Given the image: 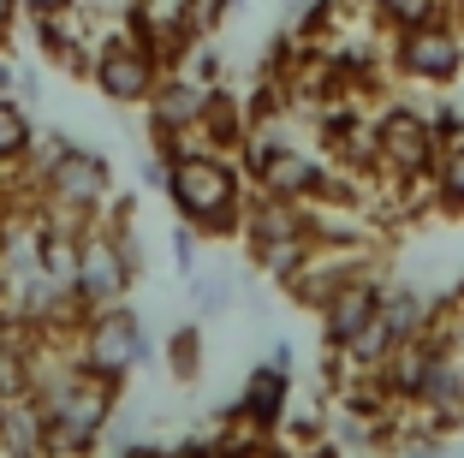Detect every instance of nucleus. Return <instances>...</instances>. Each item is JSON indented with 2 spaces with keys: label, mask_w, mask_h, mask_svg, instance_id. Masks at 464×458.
Here are the masks:
<instances>
[{
  "label": "nucleus",
  "mask_w": 464,
  "mask_h": 458,
  "mask_svg": "<svg viewBox=\"0 0 464 458\" xmlns=\"http://www.w3.org/2000/svg\"><path fill=\"white\" fill-rule=\"evenodd\" d=\"M382 292H387V274L375 268V262H369V268H357L352 280H345L340 292L315 310V322H322V351H340L345 339L369 322V316L382 310Z\"/></svg>",
  "instance_id": "7"
},
{
  "label": "nucleus",
  "mask_w": 464,
  "mask_h": 458,
  "mask_svg": "<svg viewBox=\"0 0 464 458\" xmlns=\"http://www.w3.org/2000/svg\"><path fill=\"white\" fill-rule=\"evenodd\" d=\"M435 197H440V215H464V143L440 149V167H435Z\"/></svg>",
  "instance_id": "12"
},
{
  "label": "nucleus",
  "mask_w": 464,
  "mask_h": 458,
  "mask_svg": "<svg viewBox=\"0 0 464 458\" xmlns=\"http://www.w3.org/2000/svg\"><path fill=\"white\" fill-rule=\"evenodd\" d=\"M197 244H203V232L179 220V227H173V262H179V274H197Z\"/></svg>",
  "instance_id": "13"
},
{
  "label": "nucleus",
  "mask_w": 464,
  "mask_h": 458,
  "mask_svg": "<svg viewBox=\"0 0 464 458\" xmlns=\"http://www.w3.org/2000/svg\"><path fill=\"white\" fill-rule=\"evenodd\" d=\"M459 304H464V292H459ZM459 334H464V316H459Z\"/></svg>",
  "instance_id": "17"
},
{
  "label": "nucleus",
  "mask_w": 464,
  "mask_h": 458,
  "mask_svg": "<svg viewBox=\"0 0 464 458\" xmlns=\"http://www.w3.org/2000/svg\"><path fill=\"white\" fill-rule=\"evenodd\" d=\"M30 161L42 167V215L66 220V227H90L113 209V167L108 155L72 143V137L48 132V149H30Z\"/></svg>",
  "instance_id": "2"
},
{
  "label": "nucleus",
  "mask_w": 464,
  "mask_h": 458,
  "mask_svg": "<svg viewBox=\"0 0 464 458\" xmlns=\"http://www.w3.org/2000/svg\"><path fill=\"white\" fill-rule=\"evenodd\" d=\"M143 357H150V327H143V316H137L131 304H108V310L83 316V327H78V364L90 369V375L125 387V381L143 369Z\"/></svg>",
  "instance_id": "4"
},
{
  "label": "nucleus",
  "mask_w": 464,
  "mask_h": 458,
  "mask_svg": "<svg viewBox=\"0 0 464 458\" xmlns=\"http://www.w3.org/2000/svg\"><path fill=\"white\" fill-rule=\"evenodd\" d=\"M387 60H393V78L423 83V90H447V83H459V72H464V30L452 24V18L399 30Z\"/></svg>",
  "instance_id": "6"
},
{
  "label": "nucleus",
  "mask_w": 464,
  "mask_h": 458,
  "mask_svg": "<svg viewBox=\"0 0 464 458\" xmlns=\"http://www.w3.org/2000/svg\"><path fill=\"white\" fill-rule=\"evenodd\" d=\"M60 6H78V0H18L24 18H48V13H60Z\"/></svg>",
  "instance_id": "14"
},
{
  "label": "nucleus",
  "mask_w": 464,
  "mask_h": 458,
  "mask_svg": "<svg viewBox=\"0 0 464 458\" xmlns=\"http://www.w3.org/2000/svg\"><path fill=\"white\" fill-rule=\"evenodd\" d=\"M161 458H215V446L208 441H179V446H167Z\"/></svg>",
  "instance_id": "15"
},
{
  "label": "nucleus",
  "mask_w": 464,
  "mask_h": 458,
  "mask_svg": "<svg viewBox=\"0 0 464 458\" xmlns=\"http://www.w3.org/2000/svg\"><path fill=\"white\" fill-rule=\"evenodd\" d=\"M83 78L96 83V95H108L113 108H143L155 95V83L167 78V66L155 60V48L131 24H108L96 36V48H90V72Z\"/></svg>",
  "instance_id": "3"
},
{
  "label": "nucleus",
  "mask_w": 464,
  "mask_h": 458,
  "mask_svg": "<svg viewBox=\"0 0 464 458\" xmlns=\"http://www.w3.org/2000/svg\"><path fill=\"white\" fill-rule=\"evenodd\" d=\"M30 149H36V125H30V113L18 108L13 95H0V167L24 161Z\"/></svg>",
  "instance_id": "10"
},
{
  "label": "nucleus",
  "mask_w": 464,
  "mask_h": 458,
  "mask_svg": "<svg viewBox=\"0 0 464 458\" xmlns=\"http://www.w3.org/2000/svg\"><path fill=\"white\" fill-rule=\"evenodd\" d=\"M375 18L382 30H417V24H435V18H452V0H375Z\"/></svg>",
  "instance_id": "9"
},
{
  "label": "nucleus",
  "mask_w": 464,
  "mask_h": 458,
  "mask_svg": "<svg viewBox=\"0 0 464 458\" xmlns=\"http://www.w3.org/2000/svg\"><path fill=\"white\" fill-rule=\"evenodd\" d=\"M435 167H440V137L429 125V108H411V102L375 108V173L435 179Z\"/></svg>",
  "instance_id": "5"
},
{
  "label": "nucleus",
  "mask_w": 464,
  "mask_h": 458,
  "mask_svg": "<svg viewBox=\"0 0 464 458\" xmlns=\"http://www.w3.org/2000/svg\"><path fill=\"white\" fill-rule=\"evenodd\" d=\"M227 417L250 423V429H262V434H280V423L292 417V369L256 364L245 375V387H238V399L227 404Z\"/></svg>",
  "instance_id": "8"
},
{
  "label": "nucleus",
  "mask_w": 464,
  "mask_h": 458,
  "mask_svg": "<svg viewBox=\"0 0 464 458\" xmlns=\"http://www.w3.org/2000/svg\"><path fill=\"white\" fill-rule=\"evenodd\" d=\"M167 446H150V441H125L120 453H108V458H161Z\"/></svg>",
  "instance_id": "16"
},
{
  "label": "nucleus",
  "mask_w": 464,
  "mask_h": 458,
  "mask_svg": "<svg viewBox=\"0 0 464 458\" xmlns=\"http://www.w3.org/2000/svg\"><path fill=\"white\" fill-rule=\"evenodd\" d=\"M167 202L185 227H197L203 239H238L245 227V202H250V179L238 167V155L220 149H173L167 155Z\"/></svg>",
  "instance_id": "1"
},
{
  "label": "nucleus",
  "mask_w": 464,
  "mask_h": 458,
  "mask_svg": "<svg viewBox=\"0 0 464 458\" xmlns=\"http://www.w3.org/2000/svg\"><path fill=\"white\" fill-rule=\"evenodd\" d=\"M167 369H173L179 381L203 375V327L197 322H179L173 334H167Z\"/></svg>",
  "instance_id": "11"
}]
</instances>
